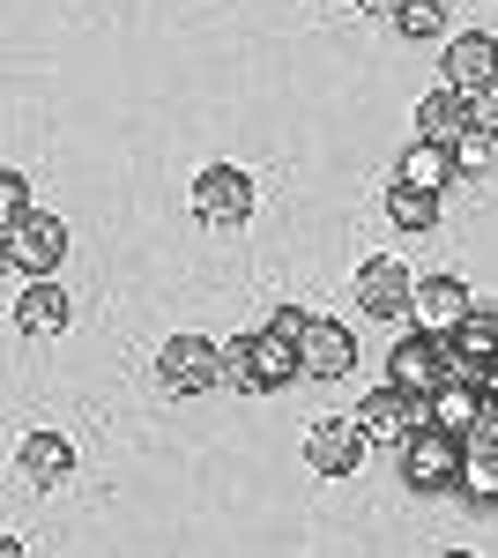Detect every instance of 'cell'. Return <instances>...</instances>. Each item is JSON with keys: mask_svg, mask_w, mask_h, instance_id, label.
<instances>
[{"mask_svg": "<svg viewBox=\"0 0 498 558\" xmlns=\"http://www.w3.org/2000/svg\"><path fill=\"white\" fill-rule=\"evenodd\" d=\"M291 380H305V357H297L291 336L260 328V336H231L223 343V387H239V395H283Z\"/></svg>", "mask_w": 498, "mask_h": 558, "instance_id": "obj_1", "label": "cell"}, {"mask_svg": "<svg viewBox=\"0 0 498 558\" xmlns=\"http://www.w3.org/2000/svg\"><path fill=\"white\" fill-rule=\"evenodd\" d=\"M461 470H469V439L447 432L439 417H432V425H416L410 439H402V476H410V492H424V499L461 492Z\"/></svg>", "mask_w": 498, "mask_h": 558, "instance_id": "obj_2", "label": "cell"}, {"mask_svg": "<svg viewBox=\"0 0 498 558\" xmlns=\"http://www.w3.org/2000/svg\"><path fill=\"white\" fill-rule=\"evenodd\" d=\"M387 380L410 387V395H439V387L454 380V357H447V336H432V328H416V336H402V343L387 350Z\"/></svg>", "mask_w": 498, "mask_h": 558, "instance_id": "obj_3", "label": "cell"}, {"mask_svg": "<svg viewBox=\"0 0 498 558\" xmlns=\"http://www.w3.org/2000/svg\"><path fill=\"white\" fill-rule=\"evenodd\" d=\"M157 380L171 395H208V387H223V343H208V336H171L157 350Z\"/></svg>", "mask_w": 498, "mask_h": 558, "instance_id": "obj_4", "label": "cell"}, {"mask_svg": "<svg viewBox=\"0 0 498 558\" xmlns=\"http://www.w3.org/2000/svg\"><path fill=\"white\" fill-rule=\"evenodd\" d=\"M365 447H373V425H365V417H328V425L305 432L313 476H357L365 470Z\"/></svg>", "mask_w": 498, "mask_h": 558, "instance_id": "obj_5", "label": "cell"}, {"mask_svg": "<svg viewBox=\"0 0 498 558\" xmlns=\"http://www.w3.org/2000/svg\"><path fill=\"white\" fill-rule=\"evenodd\" d=\"M194 216L216 223V231H239L253 216V179L239 172V165H208V172L194 179Z\"/></svg>", "mask_w": 498, "mask_h": 558, "instance_id": "obj_6", "label": "cell"}, {"mask_svg": "<svg viewBox=\"0 0 498 558\" xmlns=\"http://www.w3.org/2000/svg\"><path fill=\"white\" fill-rule=\"evenodd\" d=\"M68 260V231H60V216H23L15 231H8V268L31 283V276H52Z\"/></svg>", "mask_w": 498, "mask_h": 558, "instance_id": "obj_7", "label": "cell"}, {"mask_svg": "<svg viewBox=\"0 0 498 558\" xmlns=\"http://www.w3.org/2000/svg\"><path fill=\"white\" fill-rule=\"evenodd\" d=\"M447 357H454L461 380H491V365H498V313L491 305H469V320L447 336Z\"/></svg>", "mask_w": 498, "mask_h": 558, "instance_id": "obj_8", "label": "cell"}, {"mask_svg": "<svg viewBox=\"0 0 498 558\" xmlns=\"http://www.w3.org/2000/svg\"><path fill=\"white\" fill-rule=\"evenodd\" d=\"M410 299H416V283H410V268H402L394 254H379V260H365V268H357V305H365L373 320L410 313Z\"/></svg>", "mask_w": 498, "mask_h": 558, "instance_id": "obj_9", "label": "cell"}, {"mask_svg": "<svg viewBox=\"0 0 498 558\" xmlns=\"http://www.w3.org/2000/svg\"><path fill=\"white\" fill-rule=\"evenodd\" d=\"M447 83H454L461 97H484V89L498 83V38L491 31H461V38L447 45Z\"/></svg>", "mask_w": 498, "mask_h": 558, "instance_id": "obj_10", "label": "cell"}, {"mask_svg": "<svg viewBox=\"0 0 498 558\" xmlns=\"http://www.w3.org/2000/svg\"><path fill=\"white\" fill-rule=\"evenodd\" d=\"M357 417H365V425L373 432H387V439H410L416 425H432V402H424V395H410V387H373V395H365V402H357Z\"/></svg>", "mask_w": 498, "mask_h": 558, "instance_id": "obj_11", "label": "cell"}, {"mask_svg": "<svg viewBox=\"0 0 498 558\" xmlns=\"http://www.w3.org/2000/svg\"><path fill=\"white\" fill-rule=\"evenodd\" d=\"M297 357H305V380H342V373L357 365V343H350L342 320H313V328L297 336Z\"/></svg>", "mask_w": 498, "mask_h": 558, "instance_id": "obj_12", "label": "cell"}, {"mask_svg": "<svg viewBox=\"0 0 498 558\" xmlns=\"http://www.w3.org/2000/svg\"><path fill=\"white\" fill-rule=\"evenodd\" d=\"M410 313H416V328L454 336L461 320H469V283H461V276H424V283H416V299H410Z\"/></svg>", "mask_w": 498, "mask_h": 558, "instance_id": "obj_13", "label": "cell"}, {"mask_svg": "<svg viewBox=\"0 0 498 558\" xmlns=\"http://www.w3.org/2000/svg\"><path fill=\"white\" fill-rule=\"evenodd\" d=\"M68 320H75L68 291H60L52 276H31V283H23V299H15V328H23V336H60Z\"/></svg>", "mask_w": 498, "mask_h": 558, "instance_id": "obj_14", "label": "cell"}, {"mask_svg": "<svg viewBox=\"0 0 498 558\" xmlns=\"http://www.w3.org/2000/svg\"><path fill=\"white\" fill-rule=\"evenodd\" d=\"M469 128H476V112H469V97H461L454 83H439L424 105H416V142H447V149H454Z\"/></svg>", "mask_w": 498, "mask_h": 558, "instance_id": "obj_15", "label": "cell"}, {"mask_svg": "<svg viewBox=\"0 0 498 558\" xmlns=\"http://www.w3.org/2000/svg\"><path fill=\"white\" fill-rule=\"evenodd\" d=\"M15 470L31 476L38 492H52V484H68V476H75V447H68L60 432H31V439L15 447Z\"/></svg>", "mask_w": 498, "mask_h": 558, "instance_id": "obj_16", "label": "cell"}, {"mask_svg": "<svg viewBox=\"0 0 498 558\" xmlns=\"http://www.w3.org/2000/svg\"><path fill=\"white\" fill-rule=\"evenodd\" d=\"M484 395H491L484 380H461V373H454V380L432 395V417H439L447 432H461V439H469V432H476V417H484Z\"/></svg>", "mask_w": 498, "mask_h": 558, "instance_id": "obj_17", "label": "cell"}, {"mask_svg": "<svg viewBox=\"0 0 498 558\" xmlns=\"http://www.w3.org/2000/svg\"><path fill=\"white\" fill-rule=\"evenodd\" d=\"M454 172H461V165H454V149H447V142H410V157L394 165V179H410V186H432V194H439V186H447Z\"/></svg>", "mask_w": 498, "mask_h": 558, "instance_id": "obj_18", "label": "cell"}, {"mask_svg": "<svg viewBox=\"0 0 498 558\" xmlns=\"http://www.w3.org/2000/svg\"><path fill=\"white\" fill-rule=\"evenodd\" d=\"M387 223H402V231H432V223H439V194H432V186H410V179H394V186H387Z\"/></svg>", "mask_w": 498, "mask_h": 558, "instance_id": "obj_19", "label": "cell"}, {"mask_svg": "<svg viewBox=\"0 0 498 558\" xmlns=\"http://www.w3.org/2000/svg\"><path fill=\"white\" fill-rule=\"evenodd\" d=\"M461 499H476L484 514H498V447H469V470H461Z\"/></svg>", "mask_w": 498, "mask_h": 558, "instance_id": "obj_20", "label": "cell"}, {"mask_svg": "<svg viewBox=\"0 0 498 558\" xmlns=\"http://www.w3.org/2000/svg\"><path fill=\"white\" fill-rule=\"evenodd\" d=\"M394 31H402V38H439V31H447V0H402V8H394Z\"/></svg>", "mask_w": 498, "mask_h": 558, "instance_id": "obj_21", "label": "cell"}, {"mask_svg": "<svg viewBox=\"0 0 498 558\" xmlns=\"http://www.w3.org/2000/svg\"><path fill=\"white\" fill-rule=\"evenodd\" d=\"M23 216H38V209H31V179H23V172H0V223L15 231Z\"/></svg>", "mask_w": 498, "mask_h": 558, "instance_id": "obj_22", "label": "cell"}, {"mask_svg": "<svg viewBox=\"0 0 498 558\" xmlns=\"http://www.w3.org/2000/svg\"><path fill=\"white\" fill-rule=\"evenodd\" d=\"M491 142H498V134L484 128V120H476V128H469V134L454 142V165H461V172H484V165H491Z\"/></svg>", "mask_w": 498, "mask_h": 558, "instance_id": "obj_23", "label": "cell"}, {"mask_svg": "<svg viewBox=\"0 0 498 558\" xmlns=\"http://www.w3.org/2000/svg\"><path fill=\"white\" fill-rule=\"evenodd\" d=\"M268 328H276V336H305V328H313V313H297V305H276V313H268Z\"/></svg>", "mask_w": 498, "mask_h": 558, "instance_id": "obj_24", "label": "cell"}, {"mask_svg": "<svg viewBox=\"0 0 498 558\" xmlns=\"http://www.w3.org/2000/svg\"><path fill=\"white\" fill-rule=\"evenodd\" d=\"M476 120H484V128H491V134H498V83H491V89H484V97H476Z\"/></svg>", "mask_w": 498, "mask_h": 558, "instance_id": "obj_25", "label": "cell"}, {"mask_svg": "<svg viewBox=\"0 0 498 558\" xmlns=\"http://www.w3.org/2000/svg\"><path fill=\"white\" fill-rule=\"evenodd\" d=\"M357 8H365V15H394L402 0H357Z\"/></svg>", "mask_w": 498, "mask_h": 558, "instance_id": "obj_26", "label": "cell"}, {"mask_svg": "<svg viewBox=\"0 0 498 558\" xmlns=\"http://www.w3.org/2000/svg\"><path fill=\"white\" fill-rule=\"evenodd\" d=\"M484 387H491V395H498V365H491V380H484Z\"/></svg>", "mask_w": 498, "mask_h": 558, "instance_id": "obj_27", "label": "cell"}, {"mask_svg": "<svg viewBox=\"0 0 498 558\" xmlns=\"http://www.w3.org/2000/svg\"><path fill=\"white\" fill-rule=\"evenodd\" d=\"M447 8H454V0H447Z\"/></svg>", "mask_w": 498, "mask_h": 558, "instance_id": "obj_28", "label": "cell"}]
</instances>
